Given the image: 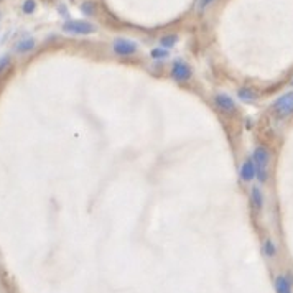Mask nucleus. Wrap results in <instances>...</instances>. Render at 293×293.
<instances>
[{
	"label": "nucleus",
	"mask_w": 293,
	"mask_h": 293,
	"mask_svg": "<svg viewBox=\"0 0 293 293\" xmlns=\"http://www.w3.org/2000/svg\"><path fill=\"white\" fill-rule=\"evenodd\" d=\"M81 10H82V14H86V15H94V12H96V3L94 2H91V0H87V2H84L81 5Z\"/></svg>",
	"instance_id": "dca6fc26"
},
{
	"label": "nucleus",
	"mask_w": 293,
	"mask_h": 293,
	"mask_svg": "<svg viewBox=\"0 0 293 293\" xmlns=\"http://www.w3.org/2000/svg\"><path fill=\"white\" fill-rule=\"evenodd\" d=\"M214 104L221 112H224V114H234L237 109L234 99L226 93H217L214 96Z\"/></svg>",
	"instance_id": "423d86ee"
},
{
	"label": "nucleus",
	"mask_w": 293,
	"mask_h": 293,
	"mask_svg": "<svg viewBox=\"0 0 293 293\" xmlns=\"http://www.w3.org/2000/svg\"><path fill=\"white\" fill-rule=\"evenodd\" d=\"M252 162L255 165V178L259 179V183H265L269 179L270 152L265 146H257L252 153Z\"/></svg>",
	"instance_id": "f257e3e1"
},
{
	"label": "nucleus",
	"mask_w": 293,
	"mask_h": 293,
	"mask_svg": "<svg viewBox=\"0 0 293 293\" xmlns=\"http://www.w3.org/2000/svg\"><path fill=\"white\" fill-rule=\"evenodd\" d=\"M250 204H252V208L255 209V211H262L263 193L259 186H252V190H250Z\"/></svg>",
	"instance_id": "1a4fd4ad"
},
{
	"label": "nucleus",
	"mask_w": 293,
	"mask_h": 293,
	"mask_svg": "<svg viewBox=\"0 0 293 293\" xmlns=\"http://www.w3.org/2000/svg\"><path fill=\"white\" fill-rule=\"evenodd\" d=\"M191 74H193L191 66L188 65V63L181 61V60H177L173 63V66H171V78H173L175 81H178V82L188 81V79L191 78Z\"/></svg>",
	"instance_id": "39448f33"
},
{
	"label": "nucleus",
	"mask_w": 293,
	"mask_h": 293,
	"mask_svg": "<svg viewBox=\"0 0 293 293\" xmlns=\"http://www.w3.org/2000/svg\"><path fill=\"white\" fill-rule=\"evenodd\" d=\"M8 66H10V56H2V58H0V73H3Z\"/></svg>",
	"instance_id": "f3484780"
},
{
	"label": "nucleus",
	"mask_w": 293,
	"mask_h": 293,
	"mask_svg": "<svg viewBox=\"0 0 293 293\" xmlns=\"http://www.w3.org/2000/svg\"><path fill=\"white\" fill-rule=\"evenodd\" d=\"M262 252H263V255H265V257L274 259L275 255H277V245H275V242L272 241V239H265V241H263Z\"/></svg>",
	"instance_id": "f8f14e48"
},
{
	"label": "nucleus",
	"mask_w": 293,
	"mask_h": 293,
	"mask_svg": "<svg viewBox=\"0 0 293 293\" xmlns=\"http://www.w3.org/2000/svg\"><path fill=\"white\" fill-rule=\"evenodd\" d=\"M274 287L275 293H292V280L288 275H277Z\"/></svg>",
	"instance_id": "6e6552de"
},
{
	"label": "nucleus",
	"mask_w": 293,
	"mask_h": 293,
	"mask_svg": "<svg viewBox=\"0 0 293 293\" xmlns=\"http://www.w3.org/2000/svg\"><path fill=\"white\" fill-rule=\"evenodd\" d=\"M177 41H178L177 35H166L160 40V45H162V48H171L177 45Z\"/></svg>",
	"instance_id": "ddd939ff"
},
{
	"label": "nucleus",
	"mask_w": 293,
	"mask_h": 293,
	"mask_svg": "<svg viewBox=\"0 0 293 293\" xmlns=\"http://www.w3.org/2000/svg\"><path fill=\"white\" fill-rule=\"evenodd\" d=\"M35 47H36L35 38H23V40H20L18 43L15 45V53L27 54V53H30Z\"/></svg>",
	"instance_id": "9d476101"
},
{
	"label": "nucleus",
	"mask_w": 293,
	"mask_h": 293,
	"mask_svg": "<svg viewBox=\"0 0 293 293\" xmlns=\"http://www.w3.org/2000/svg\"><path fill=\"white\" fill-rule=\"evenodd\" d=\"M237 98H239L242 102H254L257 99V93L250 87H241L237 89Z\"/></svg>",
	"instance_id": "9b49d317"
},
{
	"label": "nucleus",
	"mask_w": 293,
	"mask_h": 293,
	"mask_svg": "<svg viewBox=\"0 0 293 293\" xmlns=\"http://www.w3.org/2000/svg\"><path fill=\"white\" fill-rule=\"evenodd\" d=\"M292 82H293V81H292Z\"/></svg>",
	"instance_id": "6ab92c4d"
},
{
	"label": "nucleus",
	"mask_w": 293,
	"mask_h": 293,
	"mask_svg": "<svg viewBox=\"0 0 293 293\" xmlns=\"http://www.w3.org/2000/svg\"><path fill=\"white\" fill-rule=\"evenodd\" d=\"M150 56H152L153 60H166V58H168V49L166 48H153L152 53H150Z\"/></svg>",
	"instance_id": "4468645a"
},
{
	"label": "nucleus",
	"mask_w": 293,
	"mask_h": 293,
	"mask_svg": "<svg viewBox=\"0 0 293 293\" xmlns=\"http://www.w3.org/2000/svg\"><path fill=\"white\" fill-rule=\"evenodd\" d=\"M272 111L277 119H287L293 114V93L283 94L282 98H278L272 106Z\"/></svg>",
	"instance_id": "f03ea898"
},
{
	"label": "nucleus",
	"mask_w": 293,
	"mask_h": 293,
	"mask_svg": "<svg viewBox=\"0 0 293 293\" xmlns=\"http://www.w3.org/2000/svg\"><path fill=\"white\" fill-rule=\"evenodd\" d=\"M63 32L69 35H91L96 32V27L86 20H68L63 23Z\"/></svg>",
	"instance_id": "7ed1b4c3"
},
{
	"label": "nucleus",
	"mask_w": 293,
	"mask_h": 293,
	"mask_svg": "<svg viewBox=\"0 0 293 293\" xmlns=\"http://www.w3.org/2000/svg\"><path fill=\"white\" fill-rule=\"evenodd\" d=\"M239 175H241L242 181H245V183H250L255 178V165H254L252 158H247V160L242 163Z\"/></svg>",
	"instance_id": "0eeeda50"
},
{
	"label": "nucleus",
	"mask_w": 293,
	"mask_h": 293,
	"mask_svg": "<svg viewBox=\"0 0 293 293\" xmlns=\"http://www.w3.org/2000/svg\"><path fill=\"white\" fill-rule=\"evenodd\" d=\"M212 2H214V0H199L198 8H199V10H204V8H208Z\"/></svg>",
	"instance_id": "a211bd4d"
},
{
	"label": "nucleus",
	"mask_w": 293,
	"mask_h": 293,
	"mask_svg": "<svg viewBox=\"0 0 293 293\" xmlns=\"http://www.w3.org/2000/svg\"><path fill=\"white\" fill-rule=\"evenodd\" d=\"M22 10H23V14H27V15L35 14V10H36V2H35V0H25L23 5H22Z\"/></svg>",
	"instance_id": "2eb2a0df"
},
{
	"label": "nucleus",
	"mask_w": 293,
	"mask_h": 293,
	"mask_svg": "<svg viewBox=\"0 0 293 293\" xmlns=\"http://www.w3.org/2000/svg\"><path fill=\"white\" fill-rule=\"evenodd\" d=\"M112 49H114V53L119 54V56H132V54L137 53L139 47H137V43L132 40L117 38L114 40V43H112Z\"/></svg>",
	"instance_id": "20e7f679"
}]
</instances>
